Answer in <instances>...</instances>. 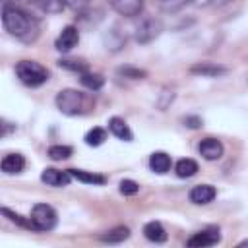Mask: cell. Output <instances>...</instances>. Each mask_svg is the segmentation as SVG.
<instances>
[{
  "label": "cell",
  "instance_id": "cell-5",
  "mask_svg": "<svg viewBox=\"0 0 248 248\" xmlns=\"http://www.w3.org/2000/svg\"><path fill=\"white\" fill-rule=\"evenodd\" d=\"M161 31H163V23L159 21V19H155V17H147V19H143L138 27H136V41L138 43H141V45H147V43H151L153 39H157L159 35H161Z\"/></svg>",
  "mask_w": 248,
  "mask_h": 248
},
{
  "label": "cell",
  "instance_id": "cell-25",
  "mask_svg": "<svg viewBox=\"0 0 248 248\" xmlns=\"http://www.w3.org/2000/svg\"><path fill=\"white\" fill-rule=\"evenodd\" d=\"M70 155H72L70 145H50L48 147V157L52 161H62V159H68Z\"/></svg>",
  "mask_w": 248,
  "mask_h": 248
},
{
  "label": "cell",
  "instance_id": "cell-31",
  "mask_svg": "<svg viewBox=\"0 0 248 248\" xmlns=\"http://www.w3.org/2000/svg\"><path fill=\"white\" fill-rule=\"evenodd\" d=\"M12 128H16V124L12 126V122H8L6 118H2V136H8Z\"/></svg>",
  "mask_w": 248,
  "mask_h": 248
},
{
  "label": "cell",
  "instance_id": "cell-30",
  "mask_svg": "<svg viewBox=\"0 0 248 248\" xmlns=\"http://www.w3.org/2000/svg\"><path fill=\"white\" fill-rule=\"evenodd\" d=\"M184 124L188 128H200L202 126V118H198V116H186L184 118Z\"/></svg>",
  "mask_w": 248,
  "mask_h": 248
},
{
  "label": "cell",
  "instance_id": "cell-13",
  "mask_svg": "<svg viewBox=\"0 0 248 248\" xmlns=\"http://www.w3.org/2000/svg\"><path fill=\"white\" fill-rule=\"evenodd\" d=\"M170 165H172L170 155L165 153V151H153V153L149 155V169H151L153 172H157V174L169 172V170H170Z\"/></svg>",
  "mask_w": 248,
  "mask_h": 248
},
{
  "label": "cell",
  "instance_id": "cell-9",
  "mask_svg": "<svg viewBox=\"0 0 248 248\" xmlns=\"http://www.w3.org/2000/svg\"><path fill=\"white\" fill-rule=\"evenodd\" d=\"M72 178L74 176L70 174V170H58V169H52V167H48V169H45L41 172V180L45 184H48V186H54V188L68 186Z\"/></svg>",
  "mask_w": 248,
  "mask_h": 248
},
{
  "label": "cell",
  "instance_id": "cell-7",
  "mask_svg": "<svg viewBox=\"0 0 248 248\" xmlns=\"http://www.w3.org/2000/svg\"><path fill=\"white\" fill-rule=\"evenodd\" d=\"M219 240H221L219 229L211 227V229H203V231L196 232L194 236H190V238L186 240V244H188V246H194V248H200V246H213V244H217Z\"/></svg>",
  "mask_w": 248,
  "mask_h": 248
},
{
  "label": "cell",
  "instance_id": "cell-18",
  "mask_svg": "<svg viewBox=\"0 0 248 248\" xmlns=\"http://www.w3.org/2000/svg\"><path fill=\"white\" fill-rule=\"evenodd\" d=\"M174 172H176V176H180V178H190V176H194L196 172H198V163L194 161V159H180L176 165H174Z\"/></svg>",
  "mask_w": 248,
  "mask_h": 248
},
{
  "label": "cell",
  "instance_id": "cell-15",
  "mask_svg": "<svg viewBox=\"0 0 248 248\" xmlns=\"http://www.w3.org/2000/svg\"><path fill=\"white\" fill-rule=\"evenodd\" d=\"M192 74H200V76H205V78H217V76H223L227 74L229 70L225 66H219V64H213V62H200V64H194L190 68Z\"/></svg>",
  "mask_w": 248,
  "mask_h": 248
},
{
  "label": "cell",
  "instance_id": "cell-8",
  "mask_svg": "<svg viewBox=\"0 0 248 248\" xmlns=\"http://www.w3.org/2000/svg\"><path fill=\"white\" fill-rule=\"evenodd\" d=\"M110 8L124 16V17H136L143 10V0H108Z\"/></svg>",
  "mask_w": 248,
  "mask_h": 248
},
{
  "label": "cell",
  "instance_id": "cell-6",
  "mask_svg": "<svg viewBox=\"0 0 248 248\" xmlns=\"http://www.w3.org/2000/svg\"><path fill=\"white\" fill-rule=\"evenodd\" d=\"M78 43H79V31H78V27L66 25V27L60 31V35L56 37L54 46H56V50H60V52H70Z\"/></svg>",
  "mask_w": 248,
  "mask_h": 248
},
{
  "label": "cell",
  "instance_id": "cell-23",
  "mask_svg": "<svg viewBox=\"0 0 248 248\" xmlns=\"http://www.w3.org/2000/svg\"><path fill=\"white\" fill-rule=\"evenodd\" d=\"M83 140H85L87 145H91V147H99L101 143H105V140H107V132H105L103 128L95 126V128H91V130L85 134Z\"/></svg>",
  "mask_w": 248,
  "mask_h": 248
},
{
  "label": "cell",
  "instance_id": "cell-3",
  "mask_svg": "<svg viewBox=\"0 0 248 248\" xmlns=\"http://www.w3.org/2000/svg\"><path fill=\"white\" fill-rule=\"evenodd\" d=\"M16 76L27 87H39L48 79V70L35 60H21L16 64Z\"/></svg>",
  "mask_w": 248,
  "mask_h": 248
},
{
  "label": "cell",
  "instance_id": "cell-29",
  "mask_svg": "<svg viewBox=\"0 0 248 248\" xmlns=\"http://www.w3.org/2000/svg\"><path fill=\"white\" fill-rule=\"evenodd\" d=\"M62 2H64V6L74 8V10H81L87 4V0H62Z\"/></svg>",
  "mask_w": 248,
  "mask_h": 248
},
{
  "label": "cell",
  "instance_id": "cell-17",
  "mask_svg": "<svg viewBox=\"0 0 248 248\" xmlns=\"http://www.w3.org/2000/svg\"><path fill=\"white\" fill-rule=\"evenodd\" d=\"M70 174L74 178H78L79 182H85V184H105V176L103 174H97V172H89V170H81V169H68Z\"/></svg>",
  "mask_w": 248,
  "mask_h": 248
},
{
  "label": "cell",
  "instance_id": "cell-19",
  "mask_svg": "<svg viewBox=\"0 0 248 248\" xmlns=\"http://www.w3.org/2000/svg\"><path fill=\"white\" fill-rule=\"evenodd\" d=\"M128 236H130V229L128 227H114V229L107 231L105 234H101V240L108 242V244H118V242H124Z\"/></svg>",
  "mask_w": 248,
  "mask_h": 248
},
{
  "label": "cell",
  "instance_id": "cell-28",
  "mask_svg": "<svg viewBox=\"0 0 248 248\" xmlns=\"http://www.w3.org/2000/svg\"><path fill=\"white\" fill-rule=\"evenodd\" d=\"M190 0H159V6H161V10H165V12H176V10H180L182 6H186Z\"/></svg>",
  "mask_w": 248,
  "mask_h": 248
},
{
  "label": "cell",
  "instance_id": "cell-21",
  "mask_svg": "<svg viewBox=\"0 0 248 248\" xmlns=\"http://www.w3.org/2000/svg\"><path fill=\"white\" fill-rule=\"evenodd\" d=\"M79 81H81V85H85L91 91H97V89H101L105 85V78L101 74H91V72H83Z\"/></svg>",
  "mask_w": 248,
  "mask_h": 248
},
{
  "label": "cell",
  "instance_id": "cell-4",
  "mask_svg": "<svg viewBox=\"0 0 248 248\" xmlns=\"http://www.w3.org/2000/svg\"><path fill=\"white\" fill-rule=\"evenodd\" d=\"M31 219L37 225V231H50V229L56 227V221H58L54 207H50L48 203H37V205H33Z\"/></svg>",
  "mask_w": 248,
  "mask_h": 248
},
{
  "label": "cell",
  "instance_id": "cell-24",
  "mask_svg": "<svg viewBox=\"0 0 248 248\" xmlns=\"http://www.w3.org/2000/svg\"><path fill=\"white\" fill-rule=\"evenodd\" d=\"M58 66H60V68H64V70H70V72H79V74L87 72V66H85V62H83V60L60 58V60H58Z\"/></svg>",
  "mask_w": 248,
  "mask_h": 248
},
{
  "label": "cell",
  "instance_id": "cell-22",
  "mask_svg": "<svg viewBox=\"0 0 248 248\" xmlns=\"http://www.w3.org/2000/svg\"><path fill=\"white\" fill-rule=\"evenodd\" d=\"M124 43H126V37H124L118 29H110V31L105 35V45H107V48H110V50H120V48L124 46Z\"/></svg>",
  "mask_w": 248,
  "mask_h": 248
},
{
  "label": "cell",
  "instance_id": "cell-2",
  "mask_svg": "<svg viewBox=\"0 0 248 248\" xmlns=\"http://www.w3.org/2000/svg\"><path fill=\"white\" fill-rule=\"evenodd\" d=\"M56 107L62 114L78 116L87 110L89 101H87L85 93H81L78 89H60L56 95Z\"/></svg>",
  "mask_w": 248,
  "mask_h": 248
},
{
  "label": "cell",
  "instance_id": "cell-32",
  "mask_svg": "<svg viewBox=\"0 0 248 248\" xmlns=\"http://www.w3.org/2000/svg\"><path fill=\"white\" fill-rule=\"evenodd\" d=\"M194 6H198V8H202V6H207V4H211V0H190Z\"/></svg>",
  "mask_w": 248,
  "mask_h": 248
},
{
  "label": "cell",
  "instance_id": "cell-26",
  "mask_svg": "<svg viewBox=\"0 0 248 248\" xmlns=\"http://www.w3.org/2000/svg\"><path fill=\"white\" fill-rule=\"evenodd\" d=\"M118 190H120V194H124V196H134V194L140 192V184H138L136 180H132V178H124V180H120Z\"/></svg>",
  "mask_w": 248,
  "mask_h": 248
},
{
  "label": "cell",
  "instance_id": "cell-11",
  "mask_svg": "<svg viewBox=\"0 0 248 248\" xmlns=\"http://www.w3.org/2000/svg\"><path fill=\"white\" fill-rule=\"evenodd\" d=\"M215 196H217V190L211 184H198L190 190V202L196 205H205V203L213 202Z\"/></svg>",
  "mask_w": 248,
  "mask_h": 248
},
{
  "label": "cell",
  "instance_id": "cell-1",
  "mask_svg": "<svg viewBox=\"0 0 248 248\" xmlns=\"http://www.w3.org/2000/svg\"><path fill=\"white\" fill-rule=\"evenodd\" d=\"M2 23L4 29L21 43H33L39 37V19L17 4L6 2L2 6Z\"/></svg>",
  "mask_w": 248,
  "mask_h": 248
},
{
  "label": "cell",
  "instance_id": "cell-10",
  "mask_svg": "<svg viewBox=\"0 0 248 248\" xmlns=\"http://www.w3.org/2000/svg\"><path fill=\"white\" fill-rule=\"evenodd\" d=\"M198 151L205 161H217V159H221L225 149H223V143L217 138H205V140L200 141Z\"/></svg>",
  "mask_w": 248,
  "mask_h": 248
},
{
  "label": "cell",
  "instance_id": "cell-20",
  "mask_svg": "<svg viewBox=\"0 0 248 248\" xmlns=\"http://www.w3.org/2000/svg\"><path fill=\"white\" fill-rule=\"evenodd\" d=\"M2 215H4V217H8L12 223H16V225L23 227V229L37 231V225L33 223V219H31V217H29V219H25L23 215H19V213H16V211H12V209H8V207H2Z\"/></svg>",
  "mask_w": 248,
  "mask_h": 248
},
{
  "label": "cell",
  "instance_id": "cell-14",
  "mask_svg": "<svg viewBox=\"0 0 248 248\" xmlns=\"http://www.w3.org/2000/svg\"><path fill=\"white\" fill-rule=\"evenodd\" d=\"M108 130H110L112 136H116V138L122 140V141H132V140H134V134H132V130H130V126L126 124L124 118L112 116V118L108 120Z\"/></svg>",
  "mask_w": 248,
  "mask_h": 248
},
{
  "label": "cell",
  "instance_id": "cell-33",
  "mask_svg": "<svg viewBox=\"0 0 248 248\" xmlns=\"http://www.w3.org/2000/svg\"><path fill=\"white\" fill-rule=\"evenodd\" d=\"M229 2H232V0H211V4H215V6H225Z\"/></svg>",
  "mask_w": 248,
  "mask_h": 248
},
{
  "label": "cell",
  "instance_id": "cell-12",
  "mask_svg": "<svg viewBox=\"0 0 248 248\" xmlns=\"http://www.w3.org/2000/svg\"><path fill=\"white\" fill-rule=\"evenodd\" d=\"M0 169L6 174H17L25 169V157L21 153H8V155H4Z\"/></svg>",
  "mask_w": 248,
  "mask_h": 248
},
{
  "label": "cell",
  "instance_id": "cell-16",
  "mask_svg": "<svg viewBox=\"0 0 248 248\" xmlns=\"http://www.w3.org/2000/svg\"><path fill=\"white\" fill-rule=\"evenodd\" d=\"M143 236H145L149 242L161 244V242L167 240V231H165V227H163L159 221H149V223H145V227H143Z\"/></svg>",
  "mask_w": 248,
  "mask_h": 248
},
{
  "label": "cell",
  "instance_id": "cell-27",
  "mask_svg": "<svg viewBox=\"0 0 248 248\" xmlns=\"http://www.w3.org/2000/svg\"><path fill=\"white\" fill-rule=\"evenodd\" d=\"M118 74H122L124 78H132V79H143L147 74L145 70H140V68H132V66H124V68H118Z\"/></svg>",
  "mask_w": 248,
  "mask_h": 248
}]
</instances>
